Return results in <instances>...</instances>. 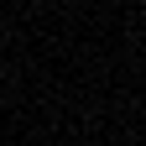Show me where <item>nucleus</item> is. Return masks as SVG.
I'll use <instances>...</instances> for the list:
<instances>
[]
</instances>
